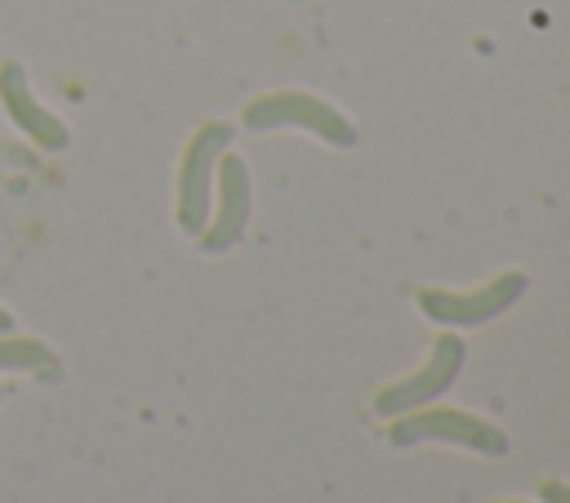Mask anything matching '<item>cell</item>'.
Returning <instances> with one entry per match:
<instances>
[{
  "mask_svg": "<svg viewBox=\"0 0 570 503\" xmlns=\"http://www.w3.org/2000/svg\"><path fill=\"white\" fill-rule=\"evenodd\" d=\"M387 441L392 445H428V441H441V445H459V450H472V454H485V458H499L508 454V432L472 410H450V405H419V410H405L387 423Z\"/></svg>",
  "mask_w": 570,
  "mask_h": 503,
  "instance_id": "6da1fadb",
  "label": "cell"
},
{
  "mask_svg": "<svg viewBox=\"0 0 570 503\" xmlns=\"http://www.w3.org/2000/svg\"><path fill=\"white\" fill-rule=\"evenodd\" d=\"M240 120H245V129H285V125H294V129H307L312 138H321L330 147H352L356 142V125L338 107H330L325 98H316L307 89L258 93V98L245 102Z\"/></svg>",
  "mask_w": 570,
  "mask_h": 503,
  "instance_id": "7a4b0ae2",
  "label": "cell"
},
{
  "mask_svg": "<svg viewBox=\"0 0 570 503\" xmlns=\"http://www.w3.org/2000/svg\"><path fill=\"white\" fill-rule=\"evenodd\" d=\"M525 272H517V267H508V272H499V276H490L485 285H476V289H414V303H419V312L428 316V320H436V325H450V329H472V325H485V320H494L499 312H508L521 294H525Z\"/></svg>",
  "mask_w": 570,
  "mask_h": 503,
  "instance_id": "3957f363",
  "label": "cell"
},
{
  "mask_svg": "<svg viewBox=\"0 0 570 503\" xmlns=\"http://www.w3.org/2000/svg\"><path fill=\"white\" fill-rule=\"evenodd\" d=\"M463 361H468L463 338H459V334H436L432 347H428V361H423L414 374H405V378H396V383H387V387L374 392V401H370L374 414H379V418H396V414H405V410L432 405L441 392L454 387V378L463 374Z\"/></svg>",
  "mask_w": 570,
  "mask_h": 503,
  "instance_id": "277c9868",
  "label": "cell"
},
{
  "mask_svg": "<svg viewBox=\"0 0 570 503\" xmlns=\"http://www.w3.org/2000/svg\"><path fill=\"white\" fill-rule=\"evenodd\" d=\"M232 129L223 120H209L191 134L183 160H178V223L183 231L200 236L205 223H209V187H214V165L227 147Z\"/></svg>",
  "mask_w": 570,
  "mask_h": 503,
  "instance_id": "5b68a950",
  "label": "cell"
},
{
  "mask_svg": "<svg viewBox=\"0 0 570 503\" xmlns=\"http://www.w3.org/2000/svg\"><path fill=\"white\" fill-rule=\"evenodd\" d=\"M214 174H218V214L205 223L200 245L205 249H227L249 227V169H245L240 156H218Z\"/></svg>",
  "mask_w": 570,
  "mask_h": 503,
  "instance_id": "8992f818",
  "label": "cell"
},
{
  "mask_svg": "<svg viewBox=\"0 0 570 503\" xmlns=\"http://www.w3.org/2000/svg\"><path fill=\"white\" fill-rule=\"evenodd\" d=\"M0 89H4V102H9V111L40 138V142H49V147H62L67 142V134H62V125L53 120V116H45L31 98H27V89H22V76H18V67H4V80H0Z\"/></svg>",
  "mask_w": 570,
  "mask_h": 503,
  "instance_id": "52a82bcc",
  "label": "cell"
},
{
  "mask_svg": "<svg viewBox=\"0 0 570 503\" xmlns=\"http://www.w3.org/2000/svg\"><path fill=\"white\" fill-rule=\"evenodd\" d=\"M539 499L543 503H570V485L557 481V476H548V481H539Z\"/></svg>",
  "mask_w": 570,
  "mask_h": 503,
  "instance_id": "ba28073f",
  "label": "cell"
},
{
  "mask_svg": "<svg viewBox=\"0 0 570 503\" xmlns=\"http://www.w3.org/2000/svg\"><path fill=\"white\" fill-rule=\"evenodd\" d=\"M503 503H525V499H503Z\"/></svg>",
  "mask_w": 570,
  "mask_h": 503,
  "instance_id": "9c48e42d",
  "label": "cell"
}]
</instances>
